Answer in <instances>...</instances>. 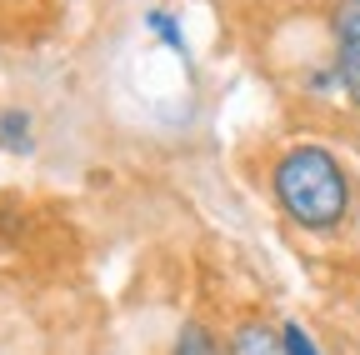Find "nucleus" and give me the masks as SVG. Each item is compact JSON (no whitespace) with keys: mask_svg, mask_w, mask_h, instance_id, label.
Segmentation results:
<instances>
[{"mask_svg":"<svg viewBox=\"0 0 360 355\" xmlns=\"http://www.w3.org/2000/svg\"><path fill=\"white\" fill-rule=\"evenodd\" d=\"M225 355H285L281 350V325H270V321H240L231 330Z\"/></svg>","mask_w":360,"mask_h":355,"instance_id":"7ed1b4c3","label":"nucleus"},{"mask_svg":"<svg viewBox=\"0 0 360 355\" xmlns=\"http://www.w3.org/2000/svg\"><path fill=\"white\" fill-rule=\"evenodd\" d=\"M146 30L160 40L165 51H180V56H186V35H180V20H175L170 11H160V6H155V11H146Z\"/></svg>","mask_w":360,"mask_h":355,"instance_id":"423d86ee","label":"nucleus"},{"mask_svg":"<svg viewBox=\"0 0 360 355\" xmlns=\"http://www.w3.org/2000/svg\"><path fill=\"white\" fill-rule=\"evenodd\" d=\"M281 350H285V355H321V345L310 340V330H305V325H295V321H285V325H281Z\"/></svg>","mask_w":360,"mask_h":355,"instance_id":"0eeeda50","label":"nucleus"},{"mask_svg":"<svg viewBox=\"0 0 360 355\" xmlns=\"http://www.w3.org/2000/svg\"><path fill=\"white\" fill-rule=\"evenodd\" d=\"M165 355H225V345H220L200 321H186V325L175 330V340H170Z\"/></svg>","mask_w":360,"mask_h":355,"instance_id":"39448f33","label":"nucleus"},{"mask_svg":"<svg viewBox=\"0 0 360 355\" xmlns=\"http://www.w3.org/2000/svg\"><path fill=\"white\" fill-rule=\"evenodd\" d=\"M330 40H335V75L345 101L360 110V0H335L330 11Z\"/></svg>","mask_w":360,"mask_h":355,"instance_id":"f03ea898","label":"nucleus"},{"mask_svg":"<svg viewBox=\"0 0 360 355\" xmlns=\"http://www.w3.org/2000/svg\"><path fill=\"white\" fill-rule=\"evenodd\" d=\"M270 186H276V205L285 210V220L310 231V235H330L350 220V200H355L350 170L326 146H310V141L290 146L276 160Z\"/></svg>","mask_w":360,"mask_h":355,"instance_id":"f257e3e1","label":"nucleus"},{"mask_svg":"<svg viewBox=\"0 0 360 355\" xmlns=\"http://www.w3.org/2000/svg\"><path fill=\"white\" fill-rule=\"evenodd\" d=\"M0 150L30 155L35 150V115L25 105H0Z\"/></svg>","mask_w":360,"mask_h":355,"instance_id":"20e7f679","label":"nucleus"}]
</instances>
